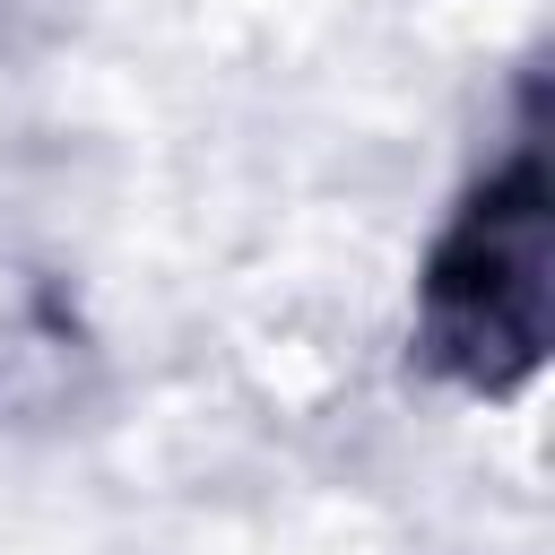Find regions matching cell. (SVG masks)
<instances>
[{
	"instance_id": "1",
	"label": "cell",
	"mask_w": 555,
	"mask_h": 555,
	"mask_svg": "<svg viewBox=\"0 0 555 555\" xmlns=\"http://www.w3.org/2000/svg\"><path fill=\"white\" fill-rule=\"evenodd\" d=\"M425 356L503 399L546 356V139L538 121L468 191L451 234L425 260Z\"/></svg>"
}]
</instances>
